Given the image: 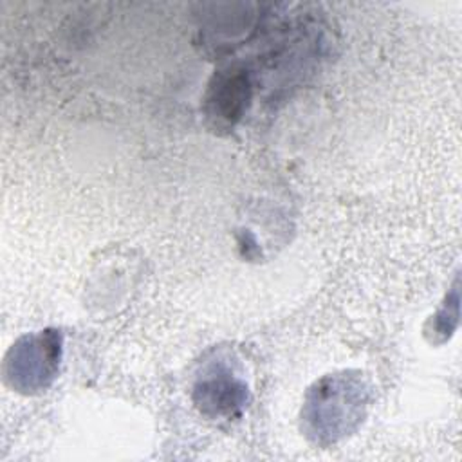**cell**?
Masks as SVG:
<instances>
[{"mask_svg":"<svg viewBox=\"0 0 462 462\" xmlns=\"http://www.w3.org/2000/svg\"><path fill=\"white\" fill-rule=\"evenodd\" d=\"M61 357V336L40 330L20 337L4 361L5 383L22 393L45 390L56 377Z\"/></svg>","mask_w":462,"mask_h":462,"instance_id":"7a4b0ae2","label":"cell"},{"mask_svg":"<svg viewBox=\"0 0 462 462\" xmlns=\"http://www.w3.org/2000/svg\"><path fill=\"white\" fill-rule=\"evenodd\" d=\"M366 408L363 381L348 372L319 379L305 397L301 419L318 444H332L357 428Z\"/></svg>","mask_w":462,"mask_h":462,"instance_id":"6da1fadb","label":"cell"},{"mask_svg":"<svg viewBox=\"0 0 462 462\" xmlns=\"http://www.w3.org/2000/svg\"><path fill=\"white\" fill-rule=\"evenodd\" d=\"M197 402L213 415L233 413L245 402V386L233 377H209L197 386Z\"/></svg>","mask_w":462,"mask_h":462,"instance_id":"3957f363","label":"cell"}]
</instances>
